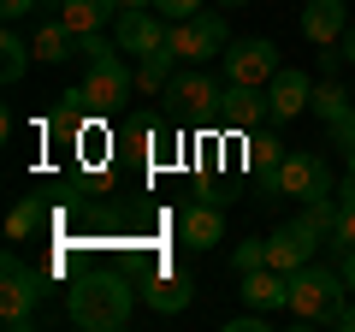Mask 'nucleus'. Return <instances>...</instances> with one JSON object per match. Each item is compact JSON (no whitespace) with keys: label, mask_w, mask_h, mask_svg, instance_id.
<instances>
[{"label":"nucleus","mask_w":355,"mask_h":332,"mask_svg":"<svg viewBox=\"0 0 355 332\" xmlns=\"http://www.w3.org/2000/svg\"><path fill=\"white\" fill-rule=\"evenodd\" d=\"M119 42H101V30H95V36H83V83H77V90H83V107L89 113H119V107L130 101V90H137V72H130L125 60H119Z\"/></svg>","instance_id":"1"},{"label":"nucleus","mask_w":355,"mask_h":332,"mask_svg":"<svg viewBox=\"0 0 355 332\" xmlns=\"http://www.w3.org/2000/svg\"><path fill=\"white\" fill-rule=\"evenodd\" d=\"M130 303H137V285L119 279V273H101V279H83L65 297V315L89 332H119L130 326Z\"/></svg>","instance_id":"2"},{"label":"nucleus","mask_w":355,"mask_h":332,"mask_svg":"<svg viewBox=\"0 0 355 332\" xmlns=\"http://www.w3.org/2000/svg\"><path fill=\"white\" fill-rule=\"evenodd\" d=\"M343 297H349L343 267H320V261H308V267L291 273V320H302V326L331 320L343 308Z\"/></svg>","instance_id":"3"},{"label":"nucleus","mask_w":355,"mask_h":332,"mask_svg":"<svg viewBox=\"0 0 355 332\" xmlns=\"http://www.w3.org/2000/svg\"><path fill=\"white\" fill-rule=\"evenodd\" d=\"M231 42H225V13H214V6H202L196 18H172L166 24V53L172 60H190V65H202V60H214V53H225Z\"/></svg>","instance_id":"4"},{"label":"nucleus","mask_w":355,"mask_h":332,"mask_svg":"<svg viewBox=\"0 0 355 332\" xmlns=\"http://www.w3.org/2000/svg\"><path fill=\"white\" fill-rule=\"evenodd\" d=\"M0 285H6V291H0V320H6V326H12V332H24V326H36V303H42V279H36V273H30L24 261L12 256V249H6V261H0Z\"/></svg>","instance_id":"5"},{"label":"nucleus","mask_w":355,"mask_h":332,"mask_svg":"<svg viewBox=\"0 0 355 332\" xmlns=\"http://www.w3.org/2000/svg\"><path fill=\"white\" fill-rule=\"evenodd\" d=\"M272 190L291 196V202H326L331 196V166L314 149H291L284 166H279V179H272Z\"/></svg>","instance_id":"6"},{"label":"nucleus","mask_w":355,"mask_h":332,"mask_svg":"<svg viewBox=\"0 0 355 332\" xmlns=\"http://www.w3.org/2000/svg\"><path fill=\"white\" fill-rule=\"evenodd\" d=\"M219 60H225V83H254V90H261V83H272V77H279V48H272L266 36L231 42Z\"/></svg>","instance_id":"7"},{"label":"nucleus","mask_w":355,"mask_h":332,"mask_svg":"<svg viewBox=\"0 0 355 332\" xmlns=\"http://www.w3.org/2000/svg\"><path fill=\"white\" fill-rule=\"evenodd\" d=\"M320 249V231L308 226V219H291V226H279L272 238H266V267H279V273H296L308 267Z\"/></svg>","instance_id":"8"},{"label":"nucleus","mask_w":355,"mask_h":332,"mask_svg":"<svg viewBox=\"0 0 355 332\" xmlns=\"http://www.w3.org/2000/svg\"><path fill=\"white\" fill-rule=\"evenodd\" d=\"M113 42L142 60V53H160V48H166V24H160L154 6H125V13L113 18Z\"/></svg>","instance_id":"9"},{"label":"nucleus","mask_w":355,"mask_h":332,"mask_svg":"<svg viewBox=\"0 0 355 332\" xmlns=\"http://www.w3.org/2000/svg\"><path fill=\"white\" fill-rule=\"evenodd\" d=\"M308 107H314V83H308V72L279 65V77L266 83V113H272V125H291V119H302Z\"/></svg>","instance_id":"10"},{"label":"nucleus","mask_w":355,"mask_h":332,"mask_svg":"<svg viewBox=\"0 0 355 332\" xmlns=\"http://www.w3.org/2000/svg\"><path fill=\"white\" fill-rule=\"evenodd\" d=\"M178 238L190 243V249H219V238H225V208H219L214 196L184 202L178 208Z\"/></svg>","instance_id":"11"},{"label":"nucleus","mask_w":355,"mask_h":332,"mask_svg":"<svg viewBox=\"0 0 355 332\" xmlns=\"http://www.w3.org/2000/svg\"><path fill=\"white\" fill-rule=\"evenodd\" d=\"M214 113L225 119L231 131H261V125H272V113H266V95L254 90V83H225Z\"/></svg>","instance_id":"12"},{"label":"nucleus","mask_w":355,"mask_h":332,"mask_svg":"<svg viewBox=\"0 0 355 332\" xmlns=\"http://www.w3.org/2000/svg\"><path fill=\"white\" fill-rule=\"evenodd\" d=\"M237 279H243V303H249V308H266V315L291 308V273H279V267H249V273H237Z\"/></svg>","instance_id":"13"},{"label":"nucleus","mask_w":355,"mask_h":332,"mask_svg":"<svg viewBox=\"0 0 355 332\" xmlns=\"http://www.w3.org/2000/svg\"><path fill=\"white\" fill-rule=\"evenodd\" d=\"M166 101H172L178 113H207V107H219V77H207L202 65H196V72H178L172 83H166Z\"/></svg>","instance_id":"14"},{"label":"nucleus","mask_w":355,"mask_h":332,"mask_svg":"<svg viewBox=\"0 0 355 332\" xmlns=\"http://www.w3.org/2000/svg\"><path fill=\"white\" fill-rule=\"evenodd\" d=\"M343 30H349V6H343V0H308L302 6V36L314 42V48L343 42Z\"/></svg>","instance_id":"15"},{"label":"nucleus","mask_w":355,"mask_h":332,"mask_svg":"<svg viewBox=\"0 0 355 332\" xmlns=\"http://www.w3.org/2000/svg\"><path fill=\"white\" fill-rule=\"evenodd\" d=\"M30 48H36V60H48V65H65L71 53H83V36H77V30L65 24L60 13H53V18H42V24H36Z\"/></svg>","instance_id":"16"},{"label":"nucleus","mask_w":355,"mask_h":332,"mask_svg":"<svg viewBox=\"0 0 355 332\" xmlns=\"http://www.w3.org/2000/svg\"><path fill=\"white\" fill-rule=\"evenodd\" d=\"M142 297H148V308H160V315H178V308H190L196 285H190V273H154V279L142 285Z\"/></svg>","instance_id":"17"},{"label":"nucleus","mask_w":355,"mask_h":332,"mask_svg":"<svg viewBox=\"0 0 355 332\" xmlns=\"http://www.w3.org/2000/svg\"><path fill=\"white\" fill-rule=\"evenodd\" d=\"M60 18L77 30V36H95L101 24H113V18H119V0H65Z\"/></svg>","instance_id":"18"},{"label":"nucleus","mask_w":355,"mask_h":332,"mask_svg":"<svg viewBox=\"0 0 355 332\" xmlns=\"http://www.w3.org/2000/svg\"><path fill=\"white\" fill-rule=\"evenodd\" d=\"M284 154H291V149H284L279 137H266V131H254V137H249V172H254V179H266V184H272V179H279V166H284Z\"/></svg>","instance_id":"19"},{"label":"nucleus","mask_w":355,"mask_h":332,"mask_svg":"<svg viewBox=\"0 0 355 332\" xmlns=\"http://www.w3.org/2000/svg\"><path fill=\"white\" fill-rule=\"evenodd\" d=\"M172 65H178V60H172L166 48H160V53H142V60H137V90H142V95H166Z\"/></svg>","instance_id":"20"},{"label":"nucleus","mask_w":355,"mask_h":332,"mask_svg":"<svg viewBox=\"0 0 355 332\" xmlns=\"http://www.w3.org/2000/svg\"><path fill=\"white\" fill-rule=\"evenodd\" d=\"M355 107V90H343V83H331V77H320V90H314V113L326 119V125H338L343 113Z\"/></svg>","instance_id":"21"},{"label":"nucleus","mask_w":355,"mask_h":332,"mask_svg":"<svg viewBox=\"0 0 355 332\" xmlns=\"http://www.w3.org/2000/svg\"><path fill=\"white\" fill-rule=\"evenodd\" d=\"M30 53H36V48H30L18 30H6V36H0V77H6V83H18V77L30 72Z\"/></svg>","instance_id":"22"},{"label":"nucleus","mask_w":355,"mask_h":332,"mask_svg":"<svg viewBox=\"0 0 355 332\" xmlns=\"http://www.w3.org/2000/svg\"><path fill=\"white\" fill-rule=\"evenodd\" d=\"M331 243H338V256L355 249V172H349V184L338 190V226H331Z\"/></svg>","instance_id":"23"},{"label":"nucleus","mask_w":355,"mask_h":332,"mask_svg":"<svg viewBox=\"0 0 355 332\" xmlns=\"http://www.w3.org/2000/svg\"><path fill=\"white\" fill-rule=\"evenodd\" d=\"M36 226H42V202H36V196H18V208L6 214V238H12V243H24Z\"/></svg>","instance_id":"24"},{"label":"nucleus","mask_w":355,"mask_h":332,"mask_svg":"<svg viewBox=\"0 0 355 332\" xmlns=\"http://www.w3.org/2000/svg\"><path fill=\"white\" fill-rule=\"evenodd\" d=\"M231 267H237V273H249V267H266V238H254V243H237Z\"/></svg>","instance_id":"25"},{"label":"nucleus","mask_w":355,"mask_h":332,"mask_svg":"<svg viewBox=\"0 0 355 332\" xmlns=\"http://www.w3.org/2000/svg\"><path fill=\"white\" fill-rule=\"evenodd\" d=\"M154 13H160V18H196V13H202V0H154Z\"/></svg>","instance_id":"26"},{"label":"nucleus","mask_w":355,"mask_h":332,"mask_svg":"<svg viewBox=\"0 0 355 332\" xmlns=\"http://www.w3.org/2000/svg\"><path fill=\"white\" fill-rule=\"evenodd\" d=\"M331 137H338V149H343V154L355 149V107H349V113L338 119V125H331Z\"/></svg>","instance_id":"27"},{"label":"nucleus","mask_w":355,"mask_h":332,"mask_svg":"<svg viewBox=\"0 0 355 332\" xmlns=\"http://www.w3.org/2000/svg\"><path fill=\"white\" fill-rule=\"evenodd\" d=\"M42 0H0V13H6V24H18V18H30Z\"/></svg>","instance_id":"28"},{"label":"nucleus","mask_w":355,"mask_h":332,"mask_svg":"<svg viewBox=\"0 0 355 332\" xmlns=\"http://www.w3.org/2000/svg\"><path fill=\"white\" fill-rule=\"evenodd\" d=\"M338 267H343V285H349V297H355V249H343Z\"/></svg>","instance_id":"29"},{"label":"nucleus","mask_w":355,"mask_h":332,"mask_svg":"<svg viewBox=\"0 0 355 332\" xmlns=\"http://www.w3.org/2000/svg\"><path fill=\"white\" fill-rule=\"evenodd\" d=\"M331 326H343V332H355V303H343L338 315H331Z\"/></svg>","instance_id":"30"},{"label":"nucleus","mask_w":355,"mask_h":332,"mask_svg":"<svg viewBox=\"0 0 355 332\" xmlns=\"http://www.w3.org/2000/svg\"><path fill=\"white\" fill-rule=\"evenodd\" d=\"M338 53H343V60H349V65H355V24H349V30H343V42H338Z\"/></svg>","instance_id":"31"},{"label":"nucleus","mask_w":355,"mask_h":332,"mask_svg":"<svg viewBox=\"0 0 355 332\" xmlns=\"http://www.w3.org/2000/svg\"><path fill=\"white\" fill-rule=\"evenodd\" d=\"M125 6H154V0H119V13H125Z\"/></svg>","instance_id":"32"},{"label":"nucleus","mask_w":355,"mask_h":332,"mask_svg":"<svg viewBox=\"0 0 355 332\" xmlns=\"http://www.w3.org/2000/svg\"><path fill=\"white\" fill-rule=\"evenodd\" d=\"M219 6H249V0H219Z\"/></svg>","instance_id":"33"},{"label":"nucleus","mask_w":355,"mask_h":332,"mask_svg":"<svg viewBox=\"0 0 355 332\" xmlns=\"http://www.w3.org/2000/svg\"><path fill=\"white\" fill-rule=\"evenodd\" d=\"M349 172H355V149H349Z\"/></svg>","instance_id":"34"}]
</instances>
